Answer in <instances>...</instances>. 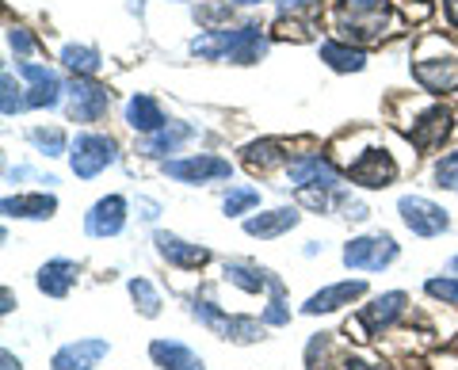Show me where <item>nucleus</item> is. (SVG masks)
<instances>
[{"mask_svg":"<svg viewBox=\"0 0 458 370\" xmlns=\"http://www.w3.org/2000/svg\"><path fill=\"white\" fill-rule=\"evenodd\" d=\"M412 77L424 92H454L458 88V54L443 42L439 35H428L417 50V65H412Z\"/></svg>","mask_w":458,"mask_h":370,"instance_id":"f257e3e1","label":"nucleus"},{"mask_svg":"<svg viewBox=\"0 0 458 370\" xmlns=\"http://www.w3.org/2000/svg\"><path fill=\"white\" fill-rule=\"evenodd\" d=\"M114 161H119V141L107 134H77V141L69 146V168L77 180H96Z\"/></svg>","mask_w":458,"mask_h":370,"instance_id":"f03ea898","label":"nucleus"},{"mask_svg":"<svg viewBox=\"0 0 458 370\" xmlns=\"http://www.w3.org/2000/svg\"><path fill=\"white\" fill-rule=\"evenodd\" d=\"M401 245L390 237V233H367V237H355L344 245V267H352V272H382V267H390L397 260Z\"/></svg>","mask_w":458,"mask_h":370,"instance_id":"7ed1b4c3","label":"nucleus"},{"mask_svg":"<svg viewBox=\"0 0 458 370\" xmlns=\"http://www.w3.org/2000/svg\"><path fill=\"white\" fill-rule=\"evenodd\" d=\"M165 176L176 183H218L233 176V164L214 153H195V156H180V161H165Z\"/></svg>","mask_w":458,"mask_h":370,"instance_id":"20e7f679","label":"nucleus"},{"mask_svg":"<svg viewBox=\"0 0 458 370\" xmlns=\"http://www.w3.org/2000/svg\"><path fill=\"white\" fill-rule=\"evenodd\" d=\"M397 214L417 237H439V233L451 230L447 210L436 206L432 198H424V195H401L397 198Z\"/></svg>","mask_w":458,"mask_h":370,"instance_id":"39448f33","label":"nucleus"},{"mask_svg":"<svg viewBox=\"0 0 458 370\" xmlns=\"http://www.w3.org/2000/svg\"><path fill=\"white\" fill-rule=\"evenodd\" d=\"M111 107V92L92 77H73L69 80V119L73 122H99Z\"/></svg>","mask_w":458,"mask_h":370,"instance_id":"423d86ee","label":"nucleus"},{"mask_svg":"<svg viewBox=\"0 0 458 370\" xmlns=\"http://www.w3.org/2000/svg\"><path fill=\"white\" fill-rule=\"evenodd\" d=\"M348 176H352V183H360V188H370V191L390 188V183L397 180V161H394L390 149H363V153L348 164Z\"/></svg>","mask_w":458,"mask_h":370,"instance_id":"0eeeda50","label":"nucleus"},{"mask_svg":"<svg viewBox=\"0 0 458 370\" xmlns=\"http://www.w3.org/2000/svg\"><path fill=\"white\" fill-rule=\"evenodd\" d=\"M111 355V344L107 340H73V344H65V348H57L54 351V359H50V370H92L99 366Z\"/></svg>","mask_w":458,"mask_h":370,"instance_id":"6e6552de","label":"nucleus"},{"mask_svg":"<svg viewBox=\"0 0 458 370\" xmlns=\"http://www.w3.org/2000/svg\"><path fill=\"white\" fill-rule=\"evenodd\" d=\"M454 134V115L447 107H428L424 115L409 126V141L417 149H436Z\"/></svg>","mask_w":458,"mask_h":370,"instance_id":"1a4fd4ad","label":"nucleus"},{"mask_svg":"<svg viewBox=\"0 0 458 370\" xmlns=\"http://www.w3.org/2000/svg\"><path fill=\"white\" fill-rule=\"evenodd\" d=\"M153 245H157V256L168 260L172 267H180V272H199V267L210 264V252L207 248L188 245V240L176 237V233H153Z\"/></svg>","mask_w":458,"mask_h":370,"instance_id":"9d476101","label":"nucleus"},{"mask_svg":"<svg viewBox=\"0 0 458 370\" xmlns=\"http://www.w3.org/2000/svg\"><path fill=\"white\" fill-rule=\"evenodd\" d=\"M267 54V38L256 23L249 27H225V58L237 65H252Z\"/></svg>","mask_w":458,"mask_h":370,"instance_id":"9b49d317","label":"nucleus"},{"mask_svg":"<svg viewBox=\"0 0 458 370\" xmlns=\"http://www.w3.org/2000/svg\"><path fill=\"white\" fill-rule=\"evenodd\" d=\"M367 294V282L363 279H348V282H333V287H325L310 298V302L302 306L306 317H321V313H336L344 306H352L355 298Z\"/></svg>","mask_w":458,"mask_h":370,"instance_id":"f8f14e48","label":"nucleus"},{"mask_svg":"<svg viewBox=\"0 0 458 370\" xmlns=\"http://www.w3.org/2000/svg\"><path fill=\"white\" fill-rule=\"evenodd\" d=\"M123 225H126V198L123 195L99 198V203L89 210V218H84L89 237H119Z\"/></svg>","mask_w":458,"mask_h":370,"instance_id":"ddd939ff","label":"nucleus"},{"mask_svg":"<svg viewBox=\"0 0 458 370\" xmlns=\"http://www.w3.org/2000/svg\"><path fill=\"white\" fill-rule=\"evenodd\" d=\"M405 309H409V294H405V290H390V294H378L370 306H363L360 321L367 324V332H370V336H382Z\"/></svg>","mask_w":458,"mask_h":370,"instance_id":"4468645a","label":"nucleus"},{"mask_svg":"<svg viewBox=\"0 0 458 370\" xmlns=\"http://www.w3.org/2000/svg\"><path fill=\"white\" fill-rule=\"evenodd\" d=\"M291 183H294V188H321V191H333L336 183H340V172L325 161V156L306 153V156H298V161L291 164Z\"/></svg>","mask_w":458,"mask_h":370,"instance_id":"2eb2a0df","label":"nucleus"},{"mask_svg":"<svg viewBox=\"0 0 458 370\" xmlns=\"http://www.w3.org/2000/svg\"><path fill=\"white\" fill-rule=\"evenodd\" d=\"M20 77L31 80V92H27V107H57L62 99V80H57L47 65H35V62H20Z\"/></svg>","mask_w":458,"mask_h":370,"instance_id":"dca6fc26","label":"nucleus"},{"mask_svg":"<svg viewBox=\"0 0 458 370\" xmlns=\"http://www.w3.org/2000/svg\"><path fill=\"white\" fill-rule=\"evenodd\" d=\"M298 222H302V214H298L294 206H279V210H264V214L245 218V233L260 237V240H276L283 233H291Z\"/></svg>","mask_w":458,"mask_h":370,"instance_id":"f3484780","label":"nucleus"},{"mask_svg":"<svg viewBox=\"0 0 458 370\" xmlns=\"http://www.w3.org/2000/svg\"><path fill=\"white\" fill-rule=\"evenodd\" d=\"M149 359L161 370H207L203 359L180 340H153L149 344Z\"/></svg>","mask_w":458,"mask_h":370,"instance_id":"a211bd4d","label":"nucleus"},{"mask_svg":"<svg viewBox=\"0 0 458 370\" xmlns=\"http://www.w3.org/2000/svg\"><path fill=\"white\" fill-rule=\"evenodd\" d=\"M77 264L73 260H50V264H42L38 267V275H35V282H38V290L47 294V298H65L69 290H73V282H77Z\"/></svg>","mask_w":458,"mask_h":370,"instance_id":"6ab92c4d","label":"nucleus"},{"mask_svg":"<svg viewBox=\"0 0 458 370\" xmlns=\"http://www.w3.org/2000/svg\"><path fill=\"white\" fill-rule=\"evenodd\" d=\"M4 214L8 218H31V222H47L57 214V198L47 191L35 195H8L4 198Z\"/></svg>","mask_w":458,"mask_h":370,"instance_id":"aec40b11","label":"nucleus"},{"mask_svg":"<svg viewBox=\"0 0 458 370\" xmlns=\"http://www.w3.org/2000/svg\"><path fill=\"white\" fill-rule=\"evenodd\" d=\"M126 122H131L134 130H141V134H157L161 126H168L161 104H157L153 96H146V92H138V96L126 99Z\"/></svg>","mask_w":458,"mask_h":370,"instance_id":"412c9836","label":"nucleus"},{"mask_svg":"<svg viewBox=\"0 0 458 370\" xmlns=\"http://www.w3.org/2000/svg\"><path fill=\"white\" fill-rule=\"evenodd\" d=\"M191 138H195L191 122H168V126H161L157 134H149L146 141H141V153L146 156H165V153H176L183 141H191Z\"/></svg>","mask_w":458,"mask_h":370,"instance_id":"4be33fe9","label":"nucleus"},{"mask_svg":"<svg viewBox=\"0 0 458 370\" xmlns=\"http://www.w3.org/2000/svg\"><path fill=\"white\" fill-rule=\"evenodd\" d=\"M321 62L328 69H336V73H360V69L367 65V54L360 46L340 42V38H328V42H321Z\"/></svg>","mask_w":458,"mask_h":370,"instance_id":"5701e85b","label":"nucleus"},{"mask_svg":"<svg viewBox=\"0 0 458 370\" xmlns=\"http://www.w3.org/2000/svg\"><path fill=\"white\" fill-rule=\"evenodd\" d=\"M222 275H225V282H233V287L245 294H260L271 287V272H264V267H256V264H245V260H229L222 267Z\"/></svg>","mask_w":458,"mask_h":370,"instance_id":"b1692460","label":"nucleus"},{"mask_svg":"<svg viewBox=\"0 0 458 370\" xmlns=\"http://www.w3.org/2000/svg\"><path fill=\"white\" fill-rule=\"evenodd\" d=\"M286 146L276 138H264V141H252V146H245V164L249 168H260V172H271V168H279L291 161V153H283Z\"/></svg>","mask_w":458,"mask_h":370,"instance_id":"393cba45","label":"nucleus"},{"mask_svg":"<svg viewBox=\"0 0 458 370\" xmlns=\"http://www.w3.org/2000/svg\"><path fill=\"white\" fill-rule=\"evenodd\" d=\"M260 206V191L249 188V183H237V188H229L225 198H222V210L225 218H241V214H252V210Z\"/></svg>","mask_w":458,"mask_h":370,"instance_id":"a878e982","label":"nucleus"},{"mask_svg":"<svg viewBox=\"0 0 458 370\" xmlns=\"http://www.w3.org/2000/svg\"><path fill=\"white\" fill-rule=\"evenodd\" d=\"M62 65L73 77H92V73H99V54L92 46H65L62 50Z\"/></svg>","mask_w":458,"mask_h":370,"instance_id":"bb28decb","label":"nucleus"},{"mask_svg":"<svg viewBox=\"0 0 458 370\" xmlns=\"http://www.w3.org/2000/svg\"><path fill=\"white\" fill-rule=\"evenodd\" d=\"M222 340H233V344H256V340H264V321H252V317H225Z\"/></svg>","mask_w":458,"mask_h":370,"instance_id":"cd10ccee","label":"nucleus"},{"mask_svg":"<svg viewBox=\"0 0 458 370\" xmlns=\"http://www.w3.org/2000/svg\"><path fill=\"white\" fill-rule=\"evenodd\" d=\"M271 302H267V309L260 313V321L264 324H271V329H279V324H291V309H286V302H283V282L271 275Z\"/></svg>","mask_w":458,"mask_h":370,"instance_id":"c85d7f7f","label":"nucleus"},{"mask_svg":"<svg viewBox=\"0 0 458 370\" xmlns=\"http://www.w3.org/2000/svg\"><path fill=\"white\" fill-rule=\"evenodd\" d=\"M131 298L138 302L141 317H157V313H161V294L153 290L149 279H131Z\"/></svg>","mask_w":458,"mask_h":370,"instance_id":"c756f323","label":"nucleus"},{"mask_svg":"<svg viewBox=\"0 0 458 370\" xmlns=\"http://www.w3.org/2000/svg\"><path fill=\"white\" fill-rule=\"evenodd\" d=\"M27 138H31L47 156H62L65 153V134L54 130V126H50V130H47V126H35V130H27Z\"/></svg>","mask_w":458,"mask_h":370,"instance_id":"7c9ffc66","label":"nucleus"},{"mask_svg":"<svg viewBox=\"0 0 458 370\" xmlns=\"http://www.w3.org/2000/svg\"><path fill=\"white\" fill-rule=\"evenodd\" d=\"M424 294L436 298V302H443V306H454V309H458V279H454V275L428 279V282H424Z\"/></svg>","mask_w":458,"mask_h":370,"instance_id":"2f4dec72","label":"nucleus"},{"mask_svg":"<svg viewBox=\"0 0 458 370\" xmlns=\"http://www.w3.org/2000/svg\"><path fill=\"white\" fill-rule=\"evenodd\" d=\"M436 188H443V191H458V149L436 161Z\"/></svg>","mask_w":458,"mask_h":370,"instance_id":"473e14b6","label":"nucleus"},{"mask_svg":"<svg viewBox=\"0 0 458 370\" xmlns=\"http://www.w3.org/2000/svg\"><path fill=\"white\" fill-rule=\"evenodd\" d=\"M191 313H195V321H199V324H207V329H218V332H222V324H225V317H229V313H222L218 306L210 302V298H195Z\"/></svg>","mask_w":458,"mask_h":370,"instance_id":"72a5a7b5","label":"nucleus"},{"mask_svg":"<svg viewBox=\"0 0 458 370\" xmlns=\"http://www.w3.org/2000/svg\"><path fill=\"white\" fill-rule=\"evenodd\" d=\"M0 88H4V99H0L4 115H20V111L27 107V96H20V88H16V80H12V73L0 77Z\"/></svg>","mask_w":458,"mask_h":370,"instance_id":"f704fd0d","label":"nucleus"},{"mask_svg":"<svg viewBox=\"0 0 458 370\" xmlns=\"http://www.w3.org/2000/svg\"><path fill=\"white\" fill-rule=\"evenodd\" d=\"M276 35H279V38H294V42H302V38H310V27H306V23H298V20H286V16H283V20L276 23Z\"/></svg>","mask_w":458,"mask_h":370,"instance_id":"c9c22d12","label":"nucleus"},{"mask_svg":"<svg viewBox=\"0 0 458 370\" xmlns=\"http://www.w3.org/2000/svg\"><path fill=\"white\" fill-rule=\"evenodd\" d=\"M8 46H12V50H16L20 58H23V54H31V50H35V38L27 35L23 27H12V31H8Z\"/></svg>","mask_w":458,"mask_h":370,"instance_id":"e433bc0d","label":"nucleus"},{"mask_svg":"<svg viewBox=\"0 0 458 370\" xmlns=\"http://www.w3.org/2000/svg\"><path fill=\"white\" fill-rule=\"evenodd\" d=\"M138 210H141V218L146 222H157V214H161V206H157L153 198H138Z\"/></svg>","mask_w":458,"mask_h":370,"instance_id":"4c0bfd02","label":"nucleus"},{"mask_svg":"<svg viewBox=\"0 0 458 370\" xmlns=\"http://www.w3.org/2000/svg\"><path fill=\"white\" fill-rule=\"evenodd\" d=\"M348 218H352V222H367L370 210H367L363 203H348Z\"/></svg>","mask_w":458,"mask_h":370,"instance_id":"58836bf2","label":"nucleus"},{"mask_svg":"<svg viewBox=\"0 0 458 370\" xmlns=\"http://www.w3.org/2000/svg\"><path fill=\"white\" fill-rule=\"evenodd\" d=\"M310 4H313V0H279L283 16H286V12H291V16H294V12H298V8H310Z\"/></svg>","mask_w":458,"mask_h":370,"instance_id":"ea45409f","label":"nucleus"},{"mask_svg":"<svg viewBox=\"0 0 458 370\" xmlns=\"http://www.w3.org/2000/svg\"><path fill=\"white\" fill-rule=\"evenodd\" d=\"M0 363H4L0 370H23V363H20V359H16V355H12V351H4V355H0Z\"/></svg>","mask_w":458,"mask_h":370,"instance_id":"a19ab883","label":"nucleus"},{"mask_svg":"<svg viewBox=\"0 0 458 370\" xmlns=\"http://www.w3.org/2000/svg\"><path fill=\"white\" fill-rule=\"evenodd\" d=\"M344 370H382V366L367 363V359H348V363H344Z\"/></svg>","mask_w":458,"mask_h":370,"instance_id":"79ce46f5","label":"nucleus"},{"mask_svg":"<svg viewBox=\"0 0 458 370\" xmlns=\"http://www.w3.org/2000/svg\"><path fill=\"white\" fill-rule=\"evenodd\" d=\"M443 12H447L451 27H458V0H443Z\"/></svg>","mask_w":458,"mask_h":370,"instance_id":"37998d69","label":"nucleus"},{"mask_svg":"<svg viewBox=\"0 0 458 370\" xmlns=\"http://www.w3.org/2000/svg\"><path fill=\"white\" fill-rule=\"evenodd\" d=\"M0 298H4V306H0V313H12V290H4Z\"/></svg>","mask_w":458,"mask_h":370,"instance_id":"c03bdc74","label":"nucleus"},{"mask_svg":"<svg viewBox=\"0 0 458 370\" xmlns=\"http://www.w3.org/2000/svg\"><path fill=\"white\" fill-rule=\"evenodd\" d=\"M229 4H260V0H229Z\"/></svg>","mask_w":458,"mask_h":370,"instance_id":"a18cd8bd","label":"nucleus"},{"mask_svg":"<svg viewBox=\"0 0 458 370\" xmlns=\"http://www.w3.org/2000/svg\"><path fill=\"white\" fill-rule=\"evenodd\" d=\"M451 267H454V272H458V256H454V260H451Z\"/></svg>","mask_w":458,"mask_h":370,"instance_id":"49530a36","label":"nucleus"}]
</instances>
